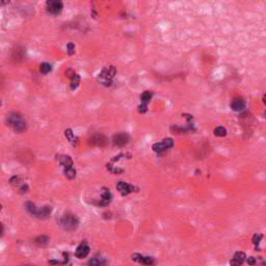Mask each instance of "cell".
<instances>
[{
    "instance_id": "1",
    "label": "cell",
    "mask_w": 266,
    "mask_h": 266,
    "mask_svg": "<svg viewBox=\"0 0 266 266\" xmlns=\"http://www.w3.org/2000/svg\"><path fill=\"white\" fill-rule=\"evenodd\" d=\"M7 125L13 128L16 132H23L26 130V122L23 116L18 112H11L7 116Z\"/></svg>"
},
{
    "instance_id": "2",
    "label": "cell",
    "mask_w": 266,
    "mask_h": 266,
    "mask_svg": "<svg viewBox=\"0 0 266 266\" xmlns=\"http://www.w3.org/2000/svg\"><path fill=\"white\" fill-rule=\"evenodd\" d=\"M59 225L61 228L64 229V230L73 231L78 227L79 219L77 218V216L71 214V213H68V214H64L63 217L59 219Z\"/></svg>"
},
{
    "instance_id": "3",
    "label": "cell",
    "mask_w": 266,
    "mask_h": 266,
    "mask_svg": "<svg viewBox=\"0 0 266 266\" xmlns=\"http://www.w3.org/2000/svg\"><path fill=\"white\" fill-rule=\"evenodd\" d=\"M114 74H116V68L110 66V67H106L105 69H103V71L100 73V76H99V79L101 80L104 84L106 85H110V81L111 79L113 78Z\"/></svg>"
},
{
    "instance_id": "4",
    "label": "cell",
    "mask_w": 266,
    "mask_h": 266,
    "mask_svg": "<svg viewBox=\"0 0 266 266\" xmlns=\"http://www.w3.org/2000/svg\"><path fill=\"white\" fill-rule=\"evenodd\" d=\"M46 5H47V11L52 15H58L64 7L63 2L58 1V0H49Z\"/></svg>"
},
{
    "instance_id": "5",
    "label": "cell",
    "mask_w": 266,
    "mask_h": 266,
    "mask_svg": "<svg viewBox=\"0 0 266 266\" xmlns=\"http://www.w3.org/2000/svg\"><path fill=\"white\" fill-rule=\"evenodd\" d=\"M113 144L117 147H123L127 145V143L129 141V136L126 134V133H117V134L113 135Z\"/></svg>"
},
{
    "instance_id": "6",
    "label": "cell",
    "mask_w": 266,
    "mask_h": 266,
    "mask_svg": "<svg viewBox=\"0 0 266 266\" xmlns=\"http://www.w3.org/2000/svg\"><path fill=\"white\" fill-rule=\"evenodd\" d=\"M88 254H89V246L85 242H83L77 247V249L75 252V256L77 257V258L82 259V258H85Z\"/></svg>"
},
{
    "instance_id": "7",
    "label": "cell",
    "mask_w": 266,
    "mask_h": 266,
    "mask_svg": "<svg viewBox=\"0 0 266 266\" xmlns=\"http://www.w3.org/2000/svg\"><path fill=\"white\" fill-rule=\"evenodd\" d=\"M245 258H246V256L243 252H236L233 257V259L230 261V264L231 266H239L245 261Z\"/></svg>"
},
{
    "instance_id": "8",
    "label": "cell",
    "mask_w": 266,
    "mask_h": 266,
    "mask_svg": "<svg viewBox=\"0 0 266 266\" xmlns=\"http://www.w3.org/2000/svg\"><path fill=\"white\" fill-rule=\"evenodd\" d=\"M116 188L123 196H127V194L131 193L132 191L134 190V187H133L132 185L126 183V182H119L116 185Z\"/></svg>"
},
{
    "instance_id": "9",
    "label": "cell",
    "mask_w": 266,
    "mask_h": 266,
    "mask_svg": "<svg viewBox=\"0 0 266 266\" xmlns=\"http://www.w3.org/2000/svg\"><path fill=\"white\" fill-rule=\"evenodd\" d=\"M89 141H91V144L94 145V146H100V147L106 146V144H107L106 137H105L104 135H102V134L94 135V136H93L91 140H89Z\"/></svg>"
},
{
    "instance_id": "10",
    "label": "cell",
    "mask_w": 266,
    "mask_h": 266,
    "mask_svg": "<svg viewBox=\"0 0 266 266\" xmlns=\"http://www.w3.org/2000/svg\"><path fill=\"white\" fill-rule=\"evenodd\" d=\"M231 108L234 111H241L245 108V101L243 99L236 98L231 102Z\"/></svg>"
},
{
    "instance_id": "11",
    "label": "cell",
    "mask_w": 266,
    "mask_h": 266,
    "mask_svg": "<svg viewBox=\"0 0 266 266\" xmlns=\"http://www.w3.org/2000/svg\"><path fill=\"white\" fill-rule=\"evenodd\" d=\"M52 212V208L49 206H44L42 208H38V211H36V217L38 218H47L49 215L51 214Z\"/></svg>"
},
{
    "instance_id": "12",
    "label": "cell",
    "mask_w": 266,
    "mask_h": 266,
    "mask_svg": "<svg viewBox=\"0 0 266 266\" xmlns=\"http://www.w3.org/2000/svg\"><path fill=\"white\" fill-rule=\"evenodd\" d=\"M24 57V49L21 47H16L13 49V52H12V58L13 60H15L16 63H19L23 59Z\"/></svg>"
},
{
    "instance_id": "13",
    "label": "cell",
    "mask_w": 266,
    "mask_h": 266,
    "mask_svg": "<svg viewBox=\"0 0 266 266\" xmlns=\"http://www.w3.org/2000/svg\"><path fill=\"white\" fill-rule=\"evenodd\" d=\"M106 264V260L102 256H96L88 261L89 266H104Z\"/></svg>"
},
{
    "instance_id": "14",
    "label": "cell",
    "mask_w": 266,
    "mask_h": 266,
    "mask_svg": "<svg viewBox=\"0 0 266 266\" xmlns=\"http://www.w3.org/2000/svg\"><path fill=\"white\" fill-rule=\"evenodd\" d=\"M58 160H59V162H60L61 164H63L66 169L72 168V165H73V160H72V158H71L70 156L61 155V156H59Z\"/></svg>"
},
{
    "instance_id": "15",
    "label": "cell",
    "mask_w": 266,
    "mask_h": 266,
    "mask_svg": "<svg viewBox=\"0 0 266 266\" xmlns=\"http://www.w3.org/2000/svg\"><path fill=\"white\" fill-rule=\"evenodd\" d=\"M110 200H111V194L109 192V190L105 189L103 192H102V201L100 202V205H102V206L108 205L110 202Z\"/></svg>"
},
{
    "instance_id": "16",
    "label": "cell",
    "mask_w": 266,
    "mask_h": 266,
    "mask_svg": "<svg viewBox=\"0 0 266 266\" xmlns=\"http://www.w3.org/2000/svg\"><path fill=\"white\" fill-rule=\"evenodd\" d=\"M64 134H66V137L68 138V140H70V143L73 145L74 147L77 145V141H78V138L75 137V135H74L73 131L71 129H67L66 132H64Z\"/></svg>"
},
{
    "instance_id": "17",
    "label": "cell",
    "mask_w": 266,
    "mask_h": 266,
    "mask_svg": "<svg viewBox=\"0 0 266 266\" xmlns=\"http://www.w3.org/2000/svg\"><path fill=\"white\" fill-rule=\"evenodd\" d=\"M50 242V238L48 236H45V235H42V236H39L36 239V243L40 246H45Z\"/></svg>"
},
{
    "instance_id": "18",
    "label": "cell",
    "mask_w": 266,
    "mask_h": 266,
    "mask_svg": "<svg viewBox=\"0 0 266 266\" xmlns=\"http://www.w3.org/2000/svg\"><path fill=\"white\" fill-rule=\"evenodd\" d=\"M80 83V76L78 75V74H74V75L72 76V78H71V88L72 89H75L78 88Z\"/></svg>"
},
{
    "instance_id": "19",
    "label": "cell",
    "mask_w": 266,
    "mask_h": 266,
    "mask_svg": "<svg viewBox=\"0 0 266 266\" xmlns=\"http://www.w3.org/2000/svg\"><path fill=\"white\" fill-rule=\"evenodd\" d=\"M214 135L215 136H218V137H222V136H226L227 135V129L225 127H216L214 129Z\"/></svg>"
},
{
    "instance_id": "20",
    "label": "cell",
    "mask_w": 266,
    "mask_h": 266,
    "mask_svg": "<svg viewBox=\"0 0 266 266\" xmlns=\"http://www.w3.org/2000/svg\"><path fill=\"white\" fill-rule=\"evenodd\" d=\"M152 96H153L152 93L149 92V91H146V92H144L143 95L140 96V99H141V101L146 104V103H148V102H150V100L152 99Z\"/></svg>"
},
{
    "instance_id": "21",
    "label": "cell",
    "mask_w": 266,
    "mask_h": 266,
    "mask_svg": "<svg viewBox=\"0 0 266 266\" xmlns=\"http://www.w3.org/2000/svg\"><path fill=\"white\" fill-rule=\"evenodd\" d=\"M26 209L28 210V212L30 213V214L36 216V211H38V208H36V206L35 205V204L31 203V202H28L26 204Z\"/></svg>"
},
{
    "instance_id": "22",
    "label": "cell",
    "mask_w": 266,
    "mask_h": 266,
    "mask_svg": "<svg viewBox=\"0 0 266 266\" xmlns=\"http://www.w3.org/2000/svg\"><path fill=\"white\" fill-rule=\"evenodd\" d=\"M141 264L144 265H148V266H152L155 264V260L152 257H143V260H141Z\"/></svg>"
},
{
    "instance_id": "23",
    "label": "cell",
    "mask_w": 266,
    "mask_h": 266,
    "mask_svg": "<svg viewBox=\"0 0 266 266\" xmlns=\"http://www.w3.org/2000/svg\"><path fill=\"white\" fill-rule=\"evenodd\" d=\"M64 174H66L67 178L69 179H73L76 177V171L73 168H68L64 169Z\"/></svg>"
},
{
    "instance_id": "24",
    "label": "cell",
    "mask_w": 266,
    "mask_h": 266,
    "mask_svg": "<svg viewBox=\"0 0 266 266\" xmlns=\"http://www.w3.org/2000/svg\"><path fill=\"white\" fill-rule=\"evenodd\" d=\"M153 150L155 151L156 153H161L163 151H165V147L163 146L162 143H156L153 145Z\"/></svg>"
},
{
    "instance_id": "25",
    "label": "cell",
    "mask_w": 266,
    "mask_h": 266,
    "mask_svg": "<svg viewBox=\"0 0 266 266\" xmlns=\"http://www.w3.org/2000/svg\"><path fill=\"white\" fill-rule=\"evenodd\" d=\"M40 70H41V72H42L43 74H47V73H49V72H50V71L52 70L51 64H47V63L42 64H41V68H40Z\"/></svg>"
},
{
    "instance_id": "26",
    "label": "cell",
    "mask_w": 266,
    "mask_h": 266,
    "mask_svg": "<svg viewBox=\"0 0 266 266\" xmlns=\"http://www.w3.org/2000/svg\"><path fill=\"white\" fill-rule=\"evenodd\" d=\"M161 143L163 144V146L165 147V149L168 150V149H169V148H172L173 146H174V140H172V138H169V137H168V138H164V140H163Z\"/></svg>"
},
{
    "instance_id": "27",
    "label": "cell",
    "mask_w": 266,
    "mask_h": 266,
    "mask_svg": "<svg viewBox=\"0 0 266 266\" xmlns=\"http://www.w3.org/2000/svg\"><path fill=\"white\" fill-rule=\"evenodd\" d=\"M143 257L140 254H133L132 255V260L135 262H138V263H141V260H143Z\"/></svg>"
},
{
    "instance_id": "28",
    "label": "cell",
    "mask_w": 266,
    "mask_h": 266,
    "mask_svg": "<svg viewBox=\"0 0 266 266\" xmlns=\"http://www.w3.org/2000/svg\"><path fill=\"white\" fill-rule=\"evenodd\" d=\"M68 53H69V55H72L74 54V52H75V46H74L73 44H68Z\"/></svg>"
},
{
    "instance_id": "29",
    "label": "cell",
    "mask_w": 266,
    "mask_h": 266,
    "mask_svg": "<svg viewBox=\"0 0 266 266\" xmlns=\"http://www.w3.org/2000/svg\"><path fill=\"white\" fill-rule=\"evenodd\" d=\"M21 182V179L19 177H17V176H15V177H13L11 179V184L12 185H18Z\"/></svg>"
},
{
    "instance_id": "30",
    "label": "cell",
    "mask_w": 266,
    "mask_h": 266,
    "mask_svg": "<svg viewBox=\"0 0 266 266\" xmlns=\"http://www.w3.org/2000/svg\"><path fill=\"white\" fill-rule=\"evenodd\" d=\"M262 239V235H258V234H256L255 236H254V238H253V241H254V243L255 244H258L259 242H260V240Z\"/></svg>"
},
{
    "instance_id": "31",
    "label": "cell",
    "mask_w": 266,
    "mask_h": 266,
    "mask_svg": "<svg viewBox=\"0 0 266 266\" xmlns=\"http://www.w3.org/2000/svg\"><path fill=\"white\" fill-rule=\"evenodd\" d=\"M147 110H148L147 104H143V105H140V106H138V111H140V112H146Z\"/></svg>"
},
{
    "instance_id": "32",
    "label": "cell",
    "mask_w": 266,
    "mask_h": 266,
    "mask_svg": "<svg viewBox=\"0 0 266 266\" xmlns=\"http://www.w3.org/2000/svg\"><path fill=\"white\" fill-rule=\"evenodd\" d=\"M247 263H249V265H255L256 264V259L254 258V257H249V258H247Z\"/></svg>"
},
{
    "instance_id": "33",
    "label": "cell",
    "mask_w": 266,
    "mask_h": 266,
    "mask_svg": "<svg viewBox=\"0 0 266 266\" xmlns=\"http://www.w3.org/2000/svg\"><path fill=\"white\" fill-rule=\"evenodd\" d=\"M27 190H28V186H27V185H23V187L21 188V192L22 193L27 192Z\"/></svg>"
},
{
    "instance_id": "34",
    "label": "cell",
    "mask_w": 266,
    "mask_h": 266,
    "mask_svg": "<svg viewBox=\"0 0 266 266\" xmlns=\"http://www.w3.org/2000/svg\"><path fill=\"white\" fill-rule=\"evenodd\" d=\"M2 233H3V227H2L1 222H0V236L2 235Z\"/></svg>"
},
{
    "instance_id": "35",
    "label": "cell",
    "mask_w": 266,
    "mask_h": 266,
    "mask_svg": "<svg viewBox=\"0 0 266 266\" xmlns=\"http://www.w3.org/2000/svg\"><path fill=\"white\" fill-rule=\"evenodd\" d=\"M1 209H2V206H1V205H0V211H1Z\"/></svg>"
},
{
    "instance_id": "36",
    "label": "cell",
    "mask_w": 266,
    "mask_h": 266,
    "mask_svg": "<svg viewBox=\"0 0 266 266\" xmlns=\"http://www.w3.org/2000/svg\"><path fill=\"white\" fill-rule=\"evenodd\" d=\"M27 266H32V265H27Z\"/></svg>"
},
{
    "instance_id": "37",
    "label": "cell",
    "mask_w": 266,
    "mask_h": 266,
    "mask_svg": "<svg viewBox=\"0 0 266 266\" xmlns=\"http://www.w3.org/2000/svg\"><path fill=\"white\" fill-rule=\"evenodd\" d=\"M0 105H1V102H0Z\"/></svg>"
}]
</instances>
